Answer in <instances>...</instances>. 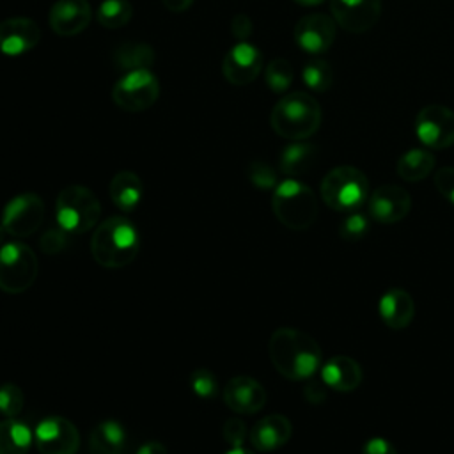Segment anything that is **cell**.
Returning <instances> with one entry per match:
<instances>
[{
    "label": "cell",
    "instance_id": "obj_2",
    "mask_svg": "<svg viewBox=\"0 0 454 454\" xmlns=\"http://www.w3.org/2000/svg\"><path fill=\"white\" fill-rule=\"evenodd\" d=\"M140 238L137 227L124 216H110L101 222L90 238L94 261L110 270L128 266L138 254Z\"/></svg>",
    "mask_w": 454,
    "mask_h": 454
},
{
    "label": "cell",
    "instance_id": "obj_15",
    "mask_svg": "<svg viewBox=\"0 0 454 454\" xmlns=\"http://www.w3.org/2000/svg\"><path fill=\"white\" fill-rule=\"evenodd\" d=\"M262 69V53L257 46L239 41L234 44L222 60V73L225 80L232 85H248L252 83Z\"/></svg>",
    "mask_w": 454,
    "mask_h": 454
},
{
    "label": "cell",
    "instance_id": "obj_20",
    "mask_svg": "<svg viewBox=\"0 0 454 454\" xmlns=\"http://www.w3.org/2000/svg\"><path fill=\"white\" fill-rule=\"evenodd\" d=\"M362 367L358 362L346 355H337L328 358L321 365V380L330 390L335 392H353L362 383Z\"/></svg>",
    "mask_w": 454,
    "mask_h": 454
},
{
    "label": "cell",
    "instance_id": "obj_22",
    "mask_svg": "<svg viewBox=\"0 0 454 454\" xmlns=\"http://www.w3.org/2000/svg\"><path fill=\"white\" fill-rule=\"evenodd\" d=\"M112 202L124 213H129L137 209V206L142 200L144 186L140 177L131 170H121L117 172L108 186Z\"/></svg>",
    "mask_w": 454,
    "mask_h": 454
},
{
    "label": "cell",
    "instance_id": "obj_39",
    "mask_svg": "<svg viewBox=\"0 0 454 454\" xmlns=\"http://www.w3.org/2000/svg\"><path fill=\"white\" fill-rule=\"evenodd\" d=\"M362 454H397V450L387 438L376 436L364 443Z\"/></svg>",
    "mask_w": 454,
    "mask_h": 454
},
{
    "label": "cell",
    "instance_id": "obj_23",
    "mask_svg": "<svg viewBox=\"0 0 454 454\" xmlns=\"http://www.w3.org/2000/svg\"><path fill=\"white\" fill-rule=\"evenodd\" d=\"M126 445L124 427L117 420H101L89 434L90 454H121Z\"/></svg>",
    "mask_w": 454,
    "mask_h": 454
},
{
    "label": "cell",
    "instance_id": "obj_14",
    "mask_svg": "<svg viewBox=\"0 0 454 454\" xmlns=\"http://www.w3.org/2000/svg\"><path fill=\"white\" fill-rule=\"evenodd\" d=\"M330 12L342 30L362 34L380 20L381 0H330Z\"/></svg>",
    "mask_w": 454,
    "mask_h": 454
},
{
    "label": "cell",
    "instance_id": "obj_35",
    "mask_svg": "<svg viewBox=\"0 0 454 454\" xmlns=\"http://www.w3.org/2000/svg\"><path fill=\"white\" fill-rule=\"evenodd\" d=\"M69 232H66L60 225L57 227H51L48 231H44L39 238V247L44 254H50V255H55V254H60L67 243H69Z\"/></svg>",
    "mask_w": 454,
    "mask_h": 454
},
{
    "label": "cell",
    "instance_id": "obj_41",
    "mask_svg": "<svg viewBox=\"0 0 454 454\" xmlns=\"http://www.w3.org/2000/svg\"><path fill=\"white\" fill-rule=\"evenodd\" d=\"M135 454H167V449L160 442H145L137 449Z\"/></svg>",
    "mask_w": 454,
    "mask_h": 454
},
{
    "label": "cell",
    "instance_id": "obj_10",
    "mask_svg": "<svg viewBox=\"0 0 454 454\" xmlns=\"http://www.w3.org/2000/svg\"><path fill=\"white\" fill-rule=\"evenodd\" d=\"M415 135L429 149L454 144V112L443 105H427L415 117Z\"/></svg>",
    "mask_w": 454,
    "mask_h": 454
},
{
    "label": "cell",
    "instance_id": "obj_37",
    "mask_svg": "<svg viewBox=\"0 0 454 454\" xmlns=\"http://www.w3.org/2000/svg\"><path fill=\"white\" fill-rule=\"evenodd\" d=\"M434 186L454 206V167H440L434 174Z\"/></svg>",
    "mask_w": 454,
    "mask_h": 454
},
{
    "label": "cell",
    "instance_id": "obj_38",
    "mask_svg": "<svg viewBox=\"0 0 454 454\" xmlns=\"http://www.w3.org/2000/svg\"><path fill=\"white\" fill-rule=\"evenodd\" d=\"M326 390H328V387L325 385L323 380H310V378H309V381H307V385H305V388H303V397H305V401H307L309 404L319 406V404H323V403L326 401V397H328Z\"/></svg>",
    "mask_w": 454,
    "mask_h": 454
},
{
    "label": "cell",
    "instance_id": "obj_6",
    "mask_svg": "<svg viewBox=\"0 0 454 454\" xmlns=\"http://www.w3.org/2000/svg\"><path fill=\"white\" fill-rule=\"evenodd\" d=\"M57 223L69 234H83L101 216V204L92 190L82 184H69L57 195Z\"/></svg>",
    "mask_w": 454,
    "mask_h": 454
},
{
    "label": "cell",
    "instance_id": "obj_8",
    "mask_svg": "<svg viewBox=\"0 0 454 454\" xmlns=\"http://www.w3.org/2000/svg\"><path fill=\"white\" fill-rule=\"evenodd\" d=\"M160 96V82L149 69L124 73L112 89L114 103L126 112L151 108Z\"/></svg>",
    "mask_w": 454,
    "mask_h": 454
},
{
    "label": "cell",
    "instance_id": "obj_40",
    "mask_svg": "<svg viewBox=\"0 0 454 454\" xmlns=\"http://www.w3.org/2000/svg\"><path fill=\"white\" fill-rule=\"evenodd\" d=\"M232 35H236L239 41H245L252 34V20L247 14H236L231 21Z\"/></svg>",
    "mask_w": 454,
    "mask_h": 454
},
{
    "label": "cell",
    "instance_id": "obj_1",
    "mask_svg": "<svg viewBox=\"0 0 454 454\" xmlns=\"http://www.w3.org/2000/svg\"><path fill=\"white\" fill-rule=\"evenodd\" d=\"M268 355L277 372L293 381L312 378L323 362L319 344L309 333L287 326L271 333Z\"/></svg>",
    "mask_w": 454,
    "mask_h": 454
},
{
    "label": "cell",
    "instance_id": "obj_42",
    "mask_svg": "<svg viewBox=\"0 0 454 454\" xmlns=\"http://www.w3.org/2000/svg\"><path fill=\"white\" fill-rule=\"evenodd\" d=\"M161 4L170 12H184L193 4V0H161Z\"/></svg>",
    "mask_w": 454,
    "mask_h": 454
},
{
    "label": "cell",
    "instance_id": "obj_29",
    "mask_svg": "<svg viewBox=\"0 0 454 454\" xmlns=\"http://www.w3.org/2000/svg\"><path fill=\"white\" fill-rule=\"evenodd\" d=\"M301 78L303 83L314 90V92H325L332 87L333 82V71L328 60L321 57H312L307 60V64L301 69Z\"/></svg>",
    "mask_w": 454,
    "mask_h": 454
},
{
    "label": "cell",
    "instance_id": "obj_30",
    "mask_svg": "<svg viewBox=\"0 0 454 454\" xmlns=\"http://www.w3.org/2000/svg\"><path fill=\"white\" fill-rule=\"evenodd\" d=\"M294 73H293V66L286 60V59H273L266 69H264V80L266 85L270 87V90H273L275 94H282L286 92L291 83H293Z\"/></svg>",
    "mask_w": 454,
    "mask_h": 454
},
{
    "label": "cell",
    "instance_id": "obj_13",
    "mask_svg": "<svg viewBox=\"0 0 454 454\" xmlns=\"http://www.w3.org/2000/svg\"><path fill=\"white\" fill-rule=\"evenodd\" d=\"M369 218L378 223H397L406 218L411 209L410 193L397 184H383L367 199Z\"/></svg>",
    "mask_w": 454,
    "mask_h": 454
},
{
    "label": "cell",
    "instance_id": "obj_45",
    "mask_svg": "<svg viewBox=\"0 0 454 454\" xmlns=\"http://www.w3.org/2000/svg\"><path fill=\"white\" fill-rule=\"evenodd\" d=\"M5 234H7V232H5V229H4L2 223H0V247H2L4 241H5Z\"/></svg>",
    "mask_w": 454,
    "mask_h": 454
},
{
    "label": "cell",
    "instance_id": "obj_24",
    "mask_svg": "<svg viewBox=\"0 0 454 454\" xmlns=\"http://www.w3.org/2000/svg\"><path fill=\"white\" fill-rule=\"evenodd\" d=\"M317 156V147L303 142V140H293L289 145H286L280 153L278 167L280 170L289 177H298L314 165Z\"/></svg>",
    "mask_w": 454,
    "mask_h": 454
},
{
    "label": "cell",
    "instance_id": "obj_34",
    "mask_svg": "<svg viewBox=\"0 0 454 454\" xmlns=\"http://www.w3.org/2000/svg\"><path fill=\"white\" fill-rule=\"evenodd\" d=\"M190 387L199 397H215L218 394V380L207 369H197L190 374Z\"/></svg>",
    "mask_w": 454,
    "mask_h": 454
},
{
    "label": "cell",
    "instance_id": "obj_3",
    "mask_svg": "<svg viewBox=\"0 0 454 454\" xmlns=\"http://www.w3.org/2000/svg\"><path fill=\"white\" fill-rule=\"evenodd\" d=\"M270 124L287 140H305L321 126V106L307 92H291L278 99L271 110Z\"/></svg>",
    "mask_w": 454,
    "mask_h": 454
},
{
    "label": "cell",
    "instance_id": "obj_43",
    "mask_svg": "<svg viewBox=\"0 0 454 454\" xmlns=\"http://www.w3.org/2000/svg\"><path fill=\"white\" fill-rule=\"evenodd\" d=\"M294 2L300 4V5H305V7H312V5H321L326 0H294Z\"/></svg>",
    "mask_w": 454,
    "mask_h": 454
},
{
    "label": "cell",
    "instance_id": "obj_18",
    "mask_svg": "<svg viewBox=\"0 0 454 454\" xmlns=\"http://www.w3.org/2000/svg\"><path fill=\"white\" fill-rule=\"evenodd\" d=\"M92 20L89 0H57L48 14L51 30L64 37L82 34Z\"/></svg>",
    "mask_w": 454,
    "mask_h": 454
},
{
    "label": "cell",
    "instance_id": "obj_32",
    "mask_svg": "<svg viewBox=\"0 0 454 454\" xmlns=\"http://www.w3.org/2000/svg\"><path fill=\"white\" fill-rule=\"evenodd\" d=\"M25 395L21 388L14 383H5L0 387V413L5 419H16L23 410Z\"/></svg>",
    "mask_w": 454,
    "mask_h": 454
},
{
    "label": "cell",
    "instance_id": "obj_36",
    "mask_svg": "<svg viewBox=\"0 0 454 454\" xmlns=\"http://www.w3.org/2000/svg\"><path fill=\"white\" fill-rule=\"evenodd\" d=\"M222 434H223V440L231 447H243V443L248 436V431H247V426L241 419H227L223 422Z\"/></svg>",
    "mask_w": 454,
    "mask_h": 454
},
{
    "label": "cell",
    "instance_id": "obj_28",
    "mask_svg": "<svg viewBox=\"0 0 454 454\" xmlns=\"http://www.w3.org/2000/svg\"><path fill=\"white\" fill-rule=\"evenodd\" d=\"M133 16L129 0H103L96 11V20L101 27L115 30L124 27Z\"/></svg>",
    "mask_w": 454,
    "mask_h": 454
},
{
    "label": "cell",
    "instance_id": "obj_31",
    "mask_svg": "<svg viewBox=\"0 0 454 454\" xmlns=\"http://www.w3.org/2000/svg\"><path fill=\"white\" fill-rule=\"evenodd\" d=\"M369 229H371V222L367 215L360 211H353V213H348V216L339 223V236L348 243H356L362 238H365Z\"/></svg>",
    "mask_w": 454,
    "mask_h": 454
},
{
    "label": "cell",
    "instance_id": "obj_7",
    "mask_svg": "<svg viewBox=\"0 0 454 454\" xmlns=\"http://www.w3.org/2000/svg\"><path fill=\"white\" fill-rule=\"evenodd\" d=\"M37 277L35 252L20 241L0 247V289L9 294L27 291Z\"/></svg>",
    "mask_w": 454,
    "mask_h": 454
},
{
    "label": "cell",
    "instance_id": "obj_17",
    "mask_svg": "<svg viewBox=\"0 0 454 454\" xmlns=\"http://www.w3.org/2000/svg\"><path fill=\"white\" fill-rule=\"evenodd\" d=\"M222 397L229 410L241 415L257 413L266 404L264 387L250 376L231 378L222 390Z\"/></svg>",
    "mask_w": 454,
    "mask_h": 454
},
{
    "label": "cell",
    "instance_id": "obj_33",
    "mask_svg": "<svg viewBox=\"0 0 454 454\" xmlns=\"http://www.w3.org/2000/svg\"><path fill=\"white\" fill-rule=\"evenodd\" d=\"M247 176L250 183L259 190H275V186L278 184L275 168L264 161H252L247 167Z\"/></svg>",
    "mask_w": 454,
    "mask_h": 454
},
{
    "label": "cell",
    "instance_id": "obj_11",
    "mask_svg": "<svg viewBox=\"0 0 454 454\" xmlns=\"http://www.w3.org/2000/svg\"><path fill=\"white\" fill-rule=\"evenodd\" d=\"M34 443L41 454H74L80 445L76 426L64 417H44L34 431Z\"/></svg>",
    "mask_w": 454,
    "mask_h": 454
},
{
    "label": "cell",
    "instance_id": "obj_21",
    "mask_svg": "<svg viewBox=\"0 0 454 454\" xmlns=\"http://www.w3.org/2000/svg\"><path fill=\"white\" fill-rule=\"evenodd\" d=\"M378 312L388 328L403 330L411 323L415 316V303L408 291L392 287L381 294L378 301Z\"/></svg>",
    "mask_w": 454,
    "mask_h": 454
},
{
    "label": "cell",
    "instance_id": "obj_27",
    "mask_svg": "<svg viewBox=\"0 0 454 454\" xmlns=\"http://www.w3.org/2000/svg\"><path fill=\"white\" fill-rule=\"evenodd\" d=\"M434 168V156L427 149H410L397 160V176L408 183L426 179Z\"/></svg>",
    "mask_w": 454,
    "mask_h": 454
},
{
    "label": "cell",
    "instance_id": "obj_9",
    "mask_svg": "<svg viewBox=\"0 0 454 454\" xmlns=\"http://www.w3.org/2000/svg\"><path fill=\"white\" fill-rule=\"evenodd\" d=\"M44 220V202L37 193H20L12 197L2 211V227L9 236L28 238Z\"/></svg>",
    "mask_w": 454,
    "mask_h": 454
},
{
    "label": "cell",
    "instance_id": "obj_4",
    "mask_svg": "<svg viewBox=\"0 0 454 454\" xmlns=\"http://www.w3.org/2000/svg\"><path fill=\"white\" fill-rule=\"evenodd\" d=\"M271 209L277 220L291 231L309 229L319 213L314 192L293 177L275 186L271 195Z\"/></svg>",
    "mask_w": 454,
    "mask_h": 454
},
{
    "label": "cell",
    "instance_id": "obj_19",
    "mask_svg": "<svg viewBox=\"0 0 454 454\" xmlns=\"http://www.w3.org/2000/svg\"><path fill=\"white\" fill-rule=\"evenodd\" d=\"M293 434V426L286 415H268L254 424L248 440L254 449L271 452L284 447Z\"/></svg>",
    "mask_w": 454,
    "mask_h": 454
},
{
    "label": "cell",
    "instance_id": "obj_44",
    "mask_svg": "<svg viewBox=\"0 0 454 454\" xmlns=\"http://www.w3.org/2000/svg\"><path fill=\"white\" fill-rule=\"evenodd\" d=\"M225 454H254L252 450H247L243 447H231V450H227Z\"/></svg>",
    "mask_w": 454,
    "mask_h": 454
},
{
    "label": "cell",
    "instance_id": "obj_5",
    "mask_svg": "<svg viewBox=\"0 0 454 454\" xmlns=\"http://www.w3.org/2000/svg\"><path fill=\"white\" fill-rule=\"evenodd\" d=\"M323 202L339 213H353L369 199V181L365 174L351 165L333 167L321 181Z\"/></svg>",
    "mask_w": 454,
    "mask_h": 454
},
{
    "label": "cell",
    "instance_id": "obj_26",
    "mask_svg": "<svg viewBox=\"0 0 454 454\" xmlns=\"http://www.w3.org/2000/svg\"><path fill=\"white\" fill-rule=\"evenodd\" d=\"M154 62V50L147 43L128 41L114 51V64L124 73L135 69H151Z\"/></svg>",
    "mask_w": 454,
    "mask_h": 454
},
{
    "label": "cell",
    "instance_id": "obj_16",
    "mask_svg": "<svg viewBox=\"0 0 454 454\" xmlns=\"http://www.w3.org/2000/svg\"><path fill=\"white\" fill-rule=\"evenodd\" d=\"M41 39L39 25L25 16L0 21V53L7 57L23 55L37 46Z\"/></svg>",
    "mask_w": 454,
    "mask_h": 454
},
{
    "label": "cell",
    "instance_id": "obj_12",
    "mask_svg": "<svg viewBox=\"0 0 454 454\" xmlns=\"http://www.w3.org/2000/svg\"><path fill=\"white\" fill-rule=\"evenodd\" d=\"M335 34H337L335 20L323 12L307 14L300 18L298 23L294 25L296 44L310 55H321L328 51L335 41Z\"/></svg>",
    "mask_w": 454,
    "mask_h": 454
},
{
    "label": "cell",
    "instance_id": "obj_25",
    "mask_svg": "<svg viewBox=\"0 0 454 454\" xmlns=\"http://www.w3.org/2000/svg\"><path fill=\"white\" fill-rule=\"evenodd\" d=\"M34 433L18 419L0 420V454H27L32 447Z\"/></svg>",
    "mask_w": 454,
    "mask_h": 454
}]
</instances>
